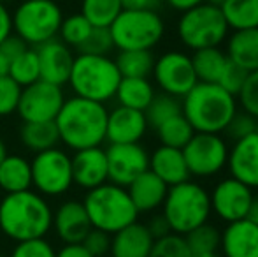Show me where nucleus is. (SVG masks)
Returning a JSON list of instances; mask_svg holds the SVG:
<instances>
[{
    "mask_svg": "<svg viewBox=\"0 0 258 257\" xmlns=\"http://www.w3.org/2000/svg\"><path fill=\"white\" fill-rule=\"evenodd\" d=\"M220 254L223 257H258V224L249 219L227 224L221 229Z\"/></svg>",
    "mask_w": 258,
    "mask_h": 257,
    "instance_id": "obj_20",
    "label": "nucleus"
},
{
    "mask_svg": "<svg viewBox=\"0 0 258 257\" xmlns=\"http://www.w3.org/2000/svg\"><path fill=\"white\" fill-rule=\"evenodd\" d=\"M63 102L65 95L61 86L37 79L21 88L16 111L23 122H54Z\"/></svg>",
    "mask_w": 258,
    "mask_h": 257,
    "instance_id": "obj_13",
    "label": "nucleus"
},
{
    "mask_svg": "<svg viewBox=\"0 0 258 257\" xmlns=\"http://www.w3.org/2000/svg\"><path fill=\"white\" fill-rule=\"evenodd\" d=\"M114 48L153 49L165 35L163 18L150 9H123L109 25Z\"/></svg>",
    "mask_w": 258,
    "mask_h": 257,
    "instance_id": "obj_9",
    "label": "nucleus"
},
{
    "mask_svg": "<svg viewBox=\"0 0 258 257\" xmlns=\"http://www.w3.org/2000/svg\"><path fill=\"white\" fill-rule=\"evenodd\" d=\"M9 257H56V250L46 238L18 241Z\"/></svg>",
    "mask_w": 258,
    "mask_h": 257,
    "instance_id": "obj_42",
    "label": "nucleus"
},
{
    "mask_svg": "<svg viewBox=\"0 0 258 257\" xmlns=\"http://www.w3.org/2000/svg\"><path fill=\"white\" fill-rule=\"evenodd\" d=\"M228 28L220 6L202 2L191 9L181 13L177 20V37L191 52L202 48L221 46L227 41Z\"/></svg>",
    "mask_w": 258,
    "mask_h": 257,
    "instance_id": "obj_7",
    "label": "nucleus"
},
{
    "mask_svg": "<svg viewBox=\"0 0 258 257\" xmlns=\"http://www.w3.org/2000/svg\"><path fill=\"white\" fill-rule=\"evenodd\" d=\"M183 113L181 110V99L172 97L169 93H156L155 99L151 100V104L146 108L144 115H146V120L150 129H156L158 125H162L163 122L170 120V118L177 117V115Z\"/></svg>",
    "mask_w": 258,
    "mask_h": 257,
    "instance_id": "obj_36",
    "label": "nucleus"
},
{
    "mask_svg": "<svg viewBox=\"0 0 258 257\" xmlns=\"http://www.w3.org/2000/svg\"><path fill=\"white\" fill-rule=\"evenodd\" d=\"M81 243L93 257H104L109 254V248H111V234L92 227Z\"/></svg>",
    "mask_w": 258,
    "mask_h": 257,
    "instance_id": "obj_45",
    "label": "nucleus"
},
{
    "mask_svg": "<svg viewBox=\"0 0 258 257\" xmlns=\"http://www.w3.org/2000/svg\"><path fill=\"white\" fill-rule=\"evenodd\" d=\"M6 157H7V146H6V143L0 139V162H2Z\"/></svg>",
    "mask_w": 258,
    "mask_h": 257,
    "instance_id": "obj_53",
    "label": "nucleus"
},
{
    "mask_svg": "<svg viewBox=\"0 0 258 257\" xmlns=\"http://www.w3.org/2000/svg\"><path fill=\"white\" fill-rule=\"evenodd\" d=\"M83 206L90 224L95 229L114 234L128 224L136 222L139 212L132 202L126 187L105 182L92 190H86Z\"/></svg>",
    "mask_w": 258,
    "mask_h": 257,
    "instance_id": "obj_6",
    "label": "nucleus"
},
{
    "mask_svg": "<svg viewBox=\"0 0 258 257\" xmlns=\"http://www.w3.org/2000/svg\"><path fill=\"white\" fill-rule=\"evenodd\" d=\"M53 229L63 243H81L92 224L86 215L83 201H65L53 212Z\"/></svg>",
    "mask_w": 258,
    "mask_h": 257,
    "instance_id": "obj_21",
    "label": "nucleus"
},
{
    "mask_svg": "<svg viewBox=\"0 0 258 257\" xmlns=\"http://www.w3.org/2000/svg\"><path fill=\"white\" fill-rule=\"evenodd\" d=\"M228 60L230 59L227 57L225 49H221L220 46L197 49L191 55L195 74H197L199 81L202 83H218L223 69L227 67Z\"/></svg>",
    "mask_w": 258,
    "mask_h": 257,
    "instance_id": "obj_29",
    "label": "nucleus"
},
{
    "mask_svg": "<svg viewBox=\"0 0 258 257\" xmlns=\"http://www.w3.org/2000/svg\"><path fill=\"white\" fill-rule=\"evenodd\" d=\"M230 144L223 134L195 132L184 144L183 155L190 178L209 180L227 169Z\"/></svg>",
    "mask_w": 258,
    "mask_h": 257,
    "instance_id": "obj_10",
    "label": "nucleus"
},
{
    "mask_svg": "<svg viewBox=\"0 0 258 257\" xmlns=\"http://www.w3.org/2000/svg\"><path fill=\"white\" fill-rule=\"evenodd\" d=\"M20 139L27 150L39 153L58 146L60 136L54 122H23L20 130Z\"/></svg>",
    "mask_w": 258,
    "mask_h": 257,
    "instance_id": "obj_28",
    "label": "nucleus"
},
{
    "mask_svg": "<svg viewBox=\"0 0 258 257\" xmlns=\"http://www.w3.org/2000/svg\"><path fill=\"white\" fill-rule=\"evenodd\" d=\"M112 49H114V42H112L109 27H93L78 52L90 53V55H109Z\"/></svg>",
    "mask_w": 258,
    "mask_h": 257,
    "instance_id": "obj_39",
    "label": "nucleus"
},
{
    "mask_svg": "<svg viewBox=\"0 0 258 257\" xmlns=\"http://www.w3.org/2000/svg\"><path fill=\"white\" fill-rule=\"evenodd\" d=\"M121 78H150L155 55L151 49H123L114 59Z\"/></svg>",
    "mask_w": 258,
    "mask_h": 257,
    "instance_id": "obj_31",
    "label": "nucleus"
},
{
    "mask_svg": "<svg viewBox=\"0 0 258 257\" xmlns=\"http://www.w3.org/2000/svg\"><path fill=\"white\" fill-rule=\"evenodd\" d=\"M256 118H253L251 115H248L246 111L239 110L237 113L234 115V118L230 120V124L227 125V129H225L223 136L227 137V139H230L232 143H235V141L242 139V137L249 136V134H253L256 130Z\"/></svg>",
    "mask_w": 258,
    "mask_h": 257,
    "instance_id": "obj_43",
    "label": "nucleus"
},
{
    "mask_svg": "<svg viewBox=\"0 0 258 257\" xmlns=\"http://www.w3.org/2000/svg\"><path fill=\"white\" fill-rule=\"evenodd\" d=\"M150 257H194V254H191L184 236L170 233L167 236L155 240Z\"/></svg>",
    "mask_w": 258,
    "mask_h": 257,
    "instance_id": "obj_38",
    "label": "nucleus"
},
{
    "mask_svg": "<svg viewBox=\"0 0 258 257\" xmlns=\"http://www.w3.org/2000/svg\"><path fill=\"white\" fill-rule=\"evenodd\" d=\"M30 168L32 187L44 197L61 195L74 185L71 155L58 146L35 153L30 161Z\"/></svg>",
    "mask_w": 258,
    "mask_h": 257,
    "instance_id": "obj_11",
    "label": "nucleus"
},
{
    "mask_svg": "<svg viewBox=\"0 0 258 257\" xmlns=\"http://www.w3.org/2000/svg\"><path fill=\"white\" fill-rule=\"evenodd\" d=\"M92 28H93V25L79 13V14H72V16H67L61 20L58 35H60V41L65 42L69 48L78 49L79 46L86 41V37L90 35Z\"/></svg>",
    "mask_w": 258,
    "mask_h": 257,
    "instance_id": "obj_37",
    "label": "nucleus"
},
{
    "mask_svg": "<svg viewBox=\"0 0 258 257\" xmlns=\"http://www.w3.org/2000/svg\"><path fill=\"white\" fill-rule=\"evenodd\" d=\"M206 2H211V4H214V6H220L223 0H206Z\"/></svg>",
    "mask_w": 258,
    "mask_h": 257,
    "instance_id": "obj_55",
    "label": "nucleus"
},
{
    "mask_svg": "<svg viewBox=\"0 0 258 257\" xmlns=\"http://www.w3.org/2000/svg\"><path fill=\"white\" fill-rule=\"evenodd\" d=\"M160 210L169 222L170 231L181 236H186L195 227L209 222L213 215L209 190L191 178L169 187Z\"/></svg>",
    "mask_w": 258,
    "mask_h": 257,
    "instance_id": "obj_5",
    "label": "nucleus"
},
{
    "mask_svg": "<svg viewBox=\"0 0 258 257\" xmlns=\"http://www.w3.org/2000/svg\"><path fill=\"white\" fill-rule=\"evenodd\" d=\"M0 257H6V255H4V254H2V252H0Z\"/></svg>",
    "mask_w": 258,
    "mask_h": 257,
    "instance_id": "obj_58",
    "label": "nucleus"
},
{
    "mask_svg": "<svg viewBox=\"0 0 258 257\" xmlns=\"http://www.w3.org/2000/svg\"><path fill=\"white\" fill-rule=\"evenodd\" d=\"M150 171L155 173L167 187L177 185L190 180L186 161L181 148L160 144L150 153Z\"/></svg>",
    "mask_w": 258,
    "mask_h": 257,
    "instance_id": "obj_23",
    "label": "nucleus"
},
{
    "mask_svg": "<svg viewBox=\"0 0 258 257\" xmlns=\"http://www.w3.org/2000/svg\"><path fill=\"white\" fill-rule=\"evenodd\" d=\"M128 195L139 213H153L162 208L169 187L150 169L139 175L128 187Z\"/></svg>",
    "mask_w": 258,
    "mask_h": 257,
    "instance_id": "obj_24",
    "label": "nucleus"
},
{
    "mask_svg": "<svg viewBox=\"0 0 258 257\" xmlns=\"http://www.w3.org/2000/svg\"><path fill=\"white\" fill-rule=\"evenodd\" d=\"M121 11V0H81V14L93 27H109Z\"/></svg>",
    "mask_w": 258,
    "mask_h": 257,
    "instance_id": "obj_34",
    "label": "nucleus"
},
{
    "mask_svg": "<svg viewBox=\"0 0 258 257\" xmlns=\"http://www.w3.org/2000/svg\"><path fill=\"white\" fill-rule=\"evenodd\" d=\"M9 65H11V59L6 55V52L0 48V78L9 74Z\"/></svg>",
    "mask_w": 258,
    "mask_h": 257,
    "instance_id": "obj_51",
    "label": "nucleus"
},
{
    "mask_svg": "<svg viewBox=\"0 0 258 257\" xmlns=\"http://www.w3.org/2000/svg\"><path fill=\"white\" fill-rule=\"evenodd\" d=\"M53 210L35 190L6 194L0 199V231L13 241L44 238L51 231Z\"/></svg>",
    "mask_w": 258,
    "mask_h": 257,
    "instance_id": "obj_1",
    "label": "nucleus"
},
{
    "mask_svg": "<svg viewBox=\"0 0 258 257\" xmlns=\"http://www.w3.org/2000/svg\"><path fill=\"white\" fill-rule=\"evenodd\" d=\"M56 257H93L83 243H65L56 252Z\"/></svg>",
    "mask_w": 258,
    "mask_h": 257,
    "instance_id": "obj_48",
    "label": "nucleus"
},
{
    "mask_svg": "<svg viewBox=\"0 0 258 257\" xmlns=\"http://www.w3.org/2000/svg\"><path fill=\"white\" fill-rule=\"evenodd\" d=\"M119 81L121 74L114 59L109 55L79 53L74 57L67 83L74 95L105 104L114 99Z\"/></svg>",
    "mask_w": 258,
    "mask_h": 257,
    "instance_id": "obj_4",
    "label": "nucleus"
},
{
    "mask_svg": "<svg viewBox=\"0 0 258 257\" xmlns=\"http://www.w3.org/2000/svg\"><path fill=\"white\" fill-rule=\"evenodd\" d=\"M255 190L234 176H225L214 183L209 192L211 212L225 224L235 222L248 217Z\"/></svg>",
    "mask_w": 258,
    "mask_h": 257,
    "instance_id": "obj_14",
    "label": "nucleus"
},
{
    "mask_svg": "<svg viewBox=\"0 0 258 257\" xmlns=\"http://www.w3.org/2000/svg\"><path fill=\"white\" fill-rule=\"evenodd\" d=\"M181 110L195 132L223 134L239 111V104L237 97L216 83L199 81L181 99Z\"/></svg>",
    "mask_w": 258,
    "mask_h": 257,
    "instance_id": "obj_3",
    "label": "nucleus"
},
{
    "mask_svg": "<svg viewBox=\"0 0 258 257\" xmlns=\"http://www.w3.org/2000/svg\"><path fill=\"white\" fill-rule=\"evenodd\" d=\"M155 95L156 90L150 78H121L114 99L118 100L119 106L146 111Z\"/></svg>",
    "mask_w": 258,
    "mask_h": 257,
    "instance_id": "obj_27",
    "label": "nucleus"
},
{
    "mask_svg": "<svg viewBox=\"0 0 258 257\" xmlns=\"http://www.w3.org/2000/svg\"><path fill=\"white\" fill-rule=\"evenodd\" d=\"M123 9H150L156 11L162 0H121Z\"/></svg>",
    "mask_w": 258,
    "mask_h": 257,
    "instance_id": "obj_49",
    "label": "nucleus"
},
{
    "mask_svg": "<svg viewBox=\"0 0 258 257\" xmlns=\"http://www.w3.org/2000/svg\"><path fill=\"white\" fill-rule=\"evenodd\" d=\"M21 97V86L11 76L0 78V117L16 113Z\"/></svg>",
    "mask_w": 258,
    "mask_h": 257,
    "instance_id": "obj_41",
    "label": "nucleus"
},
{
    "mask_svg": "<svg viewBox=\"0 0 258 257\" xmlns=\"http://www.w3.org/2000/svg\"><path fill=\"white\" fill-rule=\"evenodd\" d=\"M35 52H37L39 69H41V79L58 86L67 85L72 71V62H74L72 48L54 37L37 46Z\"/></svg>",
    "mask_w": 258,
    "mask_h": 257,
    "instance_id": "obj_17",
    "label": "nucleus"
},
{
    "mask_svg": "<svg viewBox=\"0 0 258 257\" xmlns=\"http://www.w3.org/2000/svg\"><path fill=\"white\" fill-rule=\"evenodd\" d=\"M7 76H11L21 88L41 79V69H39V59L35 48L27 46L20 55L14 57L11 60L9 74Z\"/></svg>",
    "mask_w": 258,
    "mask_h": 257,
    "instance_id": "obj_32",
    "label": "nucleus"
},
{
    "mask_svg": "<svg viewBox=\"0 0 258 257\" xmlns=\"http://www.w3.org/2000/svg\"><path fill=\"white\" fill-rule=\"evenodd\" d=\"M246 76H248V72H246L244 69L239 67V65L234 64L232 60H228L227 67L223 69V72H221L216 85H220L221 88H225L227 92H230L232 95L237 97V93L241 92L242 85H244V81H246Z\"/></svg>",
    "mask_w": 258,
    "mask_h": 257,
    "instance_id": "obj_44",
    "label": "nucleus"
},
{
    "mask_svg": "<svg viewBox=\"0 0 258 257\" xmlns=\"http://www.w3.org/2000/svg\"><path fill=\"white\" fill-rule=\"evenodd\" d=\"M239 110L246 111L258 120V69L248 72L241 92L237 93Z\"/></svg>",
    "mask_w": 258,
    "mask_h": 257,
    "instance_id": "obj_40",
    "label": "nucleus"
},
{
    "mask_svg": "<svg viewBox=\"0 0 258 257\" xmlns=\"http://www.w3.org/2000/svg\"><path fill=\"white\" fill-rule=\"evenodd\" d=\"M220 9L230 30L258 28V0H223Z\"/></svg>",
    "mask_w": 258,
    "mask_h": 257,
    "instance_id": "obj_30",
    "label": "nucleus"
},
{
    "mask_svg": "<svg viewBox=\"0 0 258 257\" xmlns=\"http://www.w3.org/2000/svg\"><path fill=\"white\" fill-rule=\"evenodd\" d=\"M151 76L160 92L169 93L177 99H183L199 83L191 55L177 49H170L155 59Z\"/></svg>",
    "mask_w": 258,
    "mask_h": 257,
    "instance_id": "obj_12",
    "label": "nucleus"
},
{
    "mask_svg": "<svg viewBox=\"0 0 258 257\" xmlns=\"http://www.w3.org/2000/svg\"><path fill=\"white\" fill-rule=\"evenodd\" d=\"M11 34H13V20H11V13L7 11V7L0 2V44H2Z\"/></svg>",
    "mask_w": 258,
    "mask_h": 257,
    "instance_id": "obj_47",
    "label": "nucleus"
},
{
    "mask_svg": "<svg viewBox=\"0 0 258 257\" xmlns=\"http://www.w3.org/2000/svg\"><path fill=\"white\" fill-rule=\"evenodd\" d=\"M227 169L230 176L258 190V132L232 143Z\"/></svg>",
    "mask_w": 258,
    "mask_h": 257,
    "instance_id": "obj_19",
    "label": "nucleus"
},
{
    "mask_svg": "<svg viewBox=\"0 0 258 257\" xmlns=\"http://www.w3.org/2000/svg\"><path fill=\"white\" fill-rule=\"evenodd\" d=\"M194 257H223L220 252H214V254H202V255H194Z\"/></svg>",
    "mask_w": 258,
    "mask_h": 257,
    "instance_id": "obj_54",
    "label": "nucleus"
},
{
    "mask_svg": "<svg viewBox=\"0 0 258 257\" xmlns=\"http://www.w3.org/2000/svg\"><path fill=\"white\" fill-rule=\"evenodd\" d=\"M72 161V180L79 189L92 190L109 182L107 180V157L102 146L83 148L74 151Z\"/></svg>",
    "mask_w": 258,
    "mask_h": 257,
    "instance_id": "obj_18",
    "label": "nucleus"
},
{
    "mask_svg": "<svg viewBox=\"0 0 258 257\" xmlns=\"http://www.w3.org/2000/svg\"><path fill=\"white\" fill-rule=\"evenodd\" d=\"M255 132H258V122H256V130H255Z\"/></svg>",
    "mask_w": 258,
    "mask_h": 257,
    "instance_id": "obj_57",
    "label": "nucleus"
},
{
    "mask_svg": "<svg viewBox=\"0 0 258 257\" xmlns=\"http://www.w3.org/2000/svg\"><path fill=\"white\" fill-rule=\"evenodd\" d=\"M107 180L119 187H128L134 180L150 169V153L141 143H109Z\"/></svg>",
    "mask_w": 258,
    "mask_h": 257,
    "instance_id": "obj_15",
    "label": "nucleus"
},
{
    "mask_svg": "<svg viewBox=\"0 0 258 257\" xmlns=\"http://www.w3.org/2000/svg\"><path fill=\"white\" fill-rule=\"evenodd\" d=\"M148 130L150 125L144 111L118 104L107 113L105 141L109 143H141Z\"/></svg>",
    "mask_w": 258,
    "mask_h": 257,
    "instance_id": "obj_16",
    "label": "nucleus"
},
{
    "mask_svg": "<svg viewBox=\"0 0 258 257\" xmlns=\"http://www.w3.org/2000/svg\"><path fill=\"white\" fill-rule=\"evenodd\" d=\"M246 219H249L251 222L258 224V194L253 195L251 206H249V212H248V217H246Z\"/></svg>",
    "mask_w": 258,
    "mask_h": 257,
    "instance_id": "obj_52",
    "label": "nucleus"
},
{
    "mask_svg": "<svg viewBox=\"0 0 258 257\" xmlns=\"http://www.w3.org/2000/svg\"><path fill=\"white\" fill-rule=\"evenodd\" d=\"M11 20L14 35L25 44L37 48L58 37L63 13L54 0H25L11 14Z\"/></svg>",
    "mask_w": 258,
    "mask_h": 257,
    "instance_id": "obj_8",
    "label": "nucleus"
},
{
    "mask_svg": "<svg viewBox=\"0 0 258 257\" xmlns=\"http://www.w3.org/2000/svg\"><path fill=\"white\" fill-rule=\"evenodd\" d=\"M153 243L155 238L151 236L146 224L136 220L111 234L109 254L111 257H150Z\"/></svg>",
    "mask_w": 258,
    "mask_h": 257,
    "instance_id": "obj_22",
    "label": "nucleus"
},
{
    "mask_svg": "<svg viewBox=\"0 0 258 257\" xmlns=\"http://www.w3.org/2000/svg\"><path fill=\"white\" fill-rule=\"evenodd\" d=\"M32 187L30 161L21 155H9L0 162V189L6 194L21 192Z\"/></svg>",
    "mask_w": 258,
    "mask_h": 257,
    "instance_id": "obj_26",
    "label": "nucleus"
},
{
    "mask_svg": "<svg viewBox=\"0 0 258 257\" xmlns=\"http://www.w3.org/2000/svg\"><path fill=\"white\" fill-rule=\"evenodd\" d=\"M227 57L246 72L258 69V28L232 30L227 37Z\"/></svg>",
    "mask_w": 258,
    "mask_h": 257,
    "instance_id": "obj_25",
    "label": "nucleus"
},
{
    "mask_svg": "<svg viewBox=\"0 0 258 257\" xmlns=\"http://www.w3.org/2000/svg\"><path fill=\"white\" fill-rule=\"evenodd\" d=\"M165 2H167V6L172 7L174 11L184 13V11H188V9H191V7L202 4L204 0H165Z\"/></svg>",
    "mask_w": 258,
    "mask_h": 257,
    "instance_id": "obj_50",
    "label": "nucleus"
},
{
    "mask_svg": "<svg viewBox=\"0 0 258 257\" xmlns=\"http://www.w3.org/2000/svg\"><path fill=\"white\" fill-rule=\"evenodd\" d=\"M220 238H221V231L214 224L206 222L202 226L195 227L194 231H190L184 236V240H186L191 254L202 255V254L220 252Z\"/></svg>",
    "mask_w": 258,
    "mask_h": 257,
    "instance_id": "obj_35",
    "label": "nucleus"
},
{
    "mask_svg": "<svg viewBox=\"0 0 258 257\" xmlns=\"http://www.w3.org/2000/svg\"><path fill=\"white\" fill-rule=\"evenodd\" d=\"M146 227L150 229L151 236H153L155 240H158V238H163V236H167V234L172 233V231H170L169 222H167V219L162 215V212L155 213V215L146 222Z\"/></svg>",
    "mask_w": 258,
    "mask_h": 257,
    "instance_id": "obj_46",
    "label": "nucleus"
},
{
    "mask_svg": "<svg viewBox=\"0 0 258 257\" xmlns=\"http://www.w3.org/2000/svg\"><path fill=\"white\" fill-rule=\"evenodd\" d=\"M107 113L109 110L102 102L78 95L65 99L60 113L54 118L60 143L74 151L102 146L105 141Z\"/></svg>",
    "mask_w": 258,
    "mask_h": 257,
    "instance_id": "obj_2",
    "label": "nucleus"
},
{
    "mask_svg": "<svg viewBox=\"0 0 258 257\" xmlns=\"http://www.w3.org/2000/svg\"><path fill=\"white\" fill-rule=\"evenodd\" d=\"M0 2H2V4H6V2H9V0H0Z\"/></svg>",
    "mask_w": 258,
    "mask_h": 257,
    "instance_id": "obj_56",
    "label": "nucleus"
},
{
    "mask_svg": "<svg viewBox=\"0 0 258 257\" xmlns=\"http://www.w3.org/2000/svg\"><path fill=\"white\" fill-rule=\"evenodd\" d=\"M156 137H158L160 144L172 148H181L183 150L184 144L191 139V136L195 134L194 127L190 125V122L183 117V113L177 117L170 118V120L163 122L162 125L155 129Z\"/></svg>",
    "mask_w": 258,
    "mask_h": 257,
    "instance_id": "obj_33",
    "label": "nucleus"
}]
</instances>
